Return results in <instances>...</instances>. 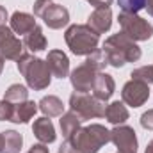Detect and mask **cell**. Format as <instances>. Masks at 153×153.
Listing matches in <instances>:
<instances>
[{
  "label": "cell",
  "mask_w": 153,
  "mask_h": 153,
  "mask_svg": "<svg viewBox=\"0 0 153 153\" xmlns=\"http://www.w3.org/2000/svg\"><path fill=\"white\" fill-rule=\"evenodd\" d=\"M68 143L78 153H98L107 143H111V130L100 123L80 126Z\"/></svg>",
  "instance_id": "obj_2"
},
{
  "label": "cell",
  "mask_w": 153,
  "mask_h": 153,
  "mask_svg": "<svg viewBox=\"0 0 153 153\" xmlns=\"http://www.w3.org/2000/svg\"><path fill=\"white\" fill-rule=\"evenodd\" d=\"M27 153H50V150H48L46 144L39 143V144H32V148H30Z\"/></svg>",
  "instance_id": "obj_30"
},
{
  "label": "cell",
  "mask_w": 153,
  "mask_h": 153,
  "mask_svg": "<svg viewBox=\"0 0 153 153\" xmlns=\"http://www.w3.org/2000/svg\"><path fill=\"white\" fill-rule=\"evenodd\" d=\"M2 141H0V153H20L23 146V135L16 130H5L0 132Z\"/></svg>",
  "instance_id": "obj_18"
},
{
  "label": "cell",
  "mask_w": 153,
  "mask_h": 153,
  "mask_svg": "<svg viewBox=\"0 0 153 153\" xmlns=\"http://www.w3.org/2000/svg\"><path fill=\"white\" fill-rule=\"evenodd\" d=\"M117 153H119V152H117Z\"/></svg>",
  "instance_id": "obj_36"
},
{
  "label": "cell",
  "mask_w": 153,
  "mask_h": 153,
  "mask_svg": "<svg viewBox=\"0 0 153 153\" xmlns=\"http://www.w3.org/2000/svg\"><path fill=\"white\" fill-rule=\"evenodd\" d=\"M96 73L98 71L84 61V64L76 66L75 70L70 73V82H71L75 91H78V93H89L93 89V82H94Z\"/></svg>",
  "instance_id": "obj_11"
},
{
  "label": "cell",
  "mask_w": 153,
  "mask_h": 153,
  "mask_svg": "<svg viewBox=\"0 0 153 153\" xmlns=\"http://www.w3.org/2000/svg\"><path fill=\"white\" fill-rule=\"evenodd\" d=\"M148 98H150V85L144 84V82H139V80H132L130 78L123 85V89H121V100L128 107L137 109V107L144 105L148 102Z\"/></svg>",
  "instance_id": "obj_8"
},
{
  "label": "cell",
  "mask_w": 153,
  "mask_h": 153,
  "mask_svg": "<svg viewBox=\"0 0 153 153\" xmlns=\"http://www.w3.org/2000/svg\"><path fill=\"white\" fill-rule=\"evenodd\" d=\"M38 103L36 102H32V100H25V102H22V103H14V114H13V119H11V123H22V125H25V123H29L36 112H38Z\"/></svg>",
  "instance_id": "obj_19"
},
{
  "label": "cell",
  "mask_w": 153,
  "mask_h": 153,
  "mask_svg": "<svg viewBox=\"0 0 153 153\" xmlns=\"http://www.w3.org/2000/svg\"><path fill=\"white\" fill-rule=\"evenodd\" d=\"M144 9L148 11V14L153 16V0H146V5H144Z\"/></svg>",
  "instance_id": "obj_33"
},
{
  "label": "cell",
  "mask_w": 153,
  "mask_h": 153,
  "mask_svg": "<svg viewBox=\"0 0 153 153\" xmlns=\"http://www.w3.org/2000/svg\"><path fill=\"white\" fill-rule=\"evenodd\" d=\"M59 125H61L62 137H64L66 141H70V139L76 134V130L82 126V119H80L73 111H68V112H64V114L61 116Z\"/></svg>",
  "instance_id": "obj_21"
},
{
  "label": "cell",
  "mask_w": 153,
  "mask_h": 153,
  "mask_svg": "<svg viewBox=\"0 0 153 153\" xmlns=\"http://www.w3.org/2000/svg\"><path fill=\"white\" fill-rule=\"evenodd\" d=\"M4 62H5V59H4L2 53H0V75H2V71H4Z\"/></svg>",
  "instance_id": "obj_35"
},
{
  "label": "cell",
  "mask_w": 153,
  "mask_h": 153,
  "mask_svg": "<svg viewBox=\"0 0 153 153\" xmlns=\"http://www.w3.org/2000/svg\"><path fill=\"white\" fill-rule=\"evenodd\" d=\"M38 107H39V111L43 112V116H46V117H61V116L64 114V103L55 94L43 96L39 100Z\"/></svg>",
  "instance_id": "obj_17"
},
{
  "label": "cell",
  "mask_w": 153,
  "mask_h": 153,
  "mask_svg": "<svg viewBox=\"0 0 153 153\" xmlns=\"http://www.w3.org/2000/svg\"><path fill=\"white\" fill-rule=\"evenodd\" d=\"M87 25L98 36L111 30V27H112V11H111V7H96L87 18Z\"/></svg>",
  "instance_id": "obj_13"
},
{
  "label": "cell",
  "mask_w": 153,
  "mask_h": 153,
  "mask_svg": "<svg viewBox=\"0 0 153 153\" xmlns=\"http://www.w3.org/2000/svg\"><path fill=\"white\" fill-rule=\"evenodd\" d=\"M0 53L7 61H18L23 55V41L16 38V34L7 25L0 27Z\"/></svg>",
  "instance_id": "obj_10"
},
{
  "label": "cell",
  "mask_w": 153,
  "mask_h": 153,
  "mask_svg": "<svg viewBox=\"0 0 153 153\" xmlns=\"http://www.w3.org/2000/svg\"><path fill=\"white\" fill-rule=\"evenodd\" d=\"M85 62H87L89 66H93L96 71H103L105 66L109 64V62H107V57H105V53H103L102 48H96L93 53H89V55L85 57Z\"/></svg>",
  "instance_id": "obj_24"
},
{
  "label": "cell",
  "mask_w": 153,
  "mask_h": 153,
  "mask_svg": "<svg viewBox=\"0 0 153 153\" xmlns=\"http://www.w3.org/2000/svg\"><path fill=\"white\" fill-rule=\"evenodd\" d=\"M46 64L52 76L55 78H66L70 75V59L62 50H50L46 55Z\"/></svg>",
  "instance_id": "obj_12"
},
{
  "label": "cell",
  "mask_w": 153,
  "mask_h": 153,
  "mask_svg": "<svg viewBox=\"0 0 153 153\" xmlns=\"http://www.w3.org/2000/svg\"><path fill=\"white\" fill-rule=\"evenodd\" d=\"M139 123L144 130H153V109H148L146 112H143Z\"/></svg>",
  "instance_id": "obj_28"
},
{
  "label": "cell",
  "mask_w": 153,
  "mask_h": 153,
  "mask_svg": "<svg viewBox=\"0 0 153 153\" xmlns=\"http://www.w3.org/2000/svg\"><path fill=\"white\" fill-rule=\"evenodd\" d=\"M117 22H119V27H121V32L125 36L139 43V41H148L153 36V25L144 20L143 16L135 14V13H125L121 11L117 14Z\"/></svg>",
  "instance_id": "obj_7"
},
{
  "label": "cell",
  "mask_w": 153,
  "mask_h": 153,
  "mask_svg": "<svg viewBox=\"0 0 153 153\" xmlns=\"http://www.w3.org/2000/svg\"><path fill=\"white\" fill-rule=\"evenodd\" d=\"M111 125H125V121L130 117L128 114V109H126V105L123 103V102H119V100H116L112 103H109L107 107H105V116H103Z\"/></svg>",
  "instance_id": "obj_20"
},
{
  "label": "cell",
  "mask_w": 153,
  "mask_h": 153,
  "mask_svg": "<svg viewBox=\"0 0 153 153\" xmlns=\"http://www.w3.org/2000/svg\"><path fill=\"white\" fill-rule=\"evenodd\" d=\"M64 41L73 55H85L87 57L89 53H93L98 48L100 36L87 23H75V25H70L66 29Z\"/></svg>",
  "instance_id": "obj_4"
},
{
  "label": "cell",
  "mask_w": 153,
  "mask_h": 153,
  "mask_svg": "<svg viewBox=\"0 0 153 153\" xmlns=\"http://www.w3.org/2000/svg\"><path fill=\"white\" fill-rule=\"evenodd\" d=\"M4 100L11 102V103H22L25 100H29V89L23 84H13L4 91Z\"/></svg>",
  "instance_id": "obj_23"
},
{
  "label": "cell",
  "mask_w": 153,
  "mask_h": 153,
  "mask_svg": "<svg viewBox=\"0 0 153 153\" xmlns=\"http://www.w3.org/2000/svg\"><path fill=\"white\" fill-rule=\"evenodd\" d=\"M117 4H119L121 11H125V13H135L137 14L141 9H144L146 0H117Z\"/></svg>",
  "instance_id": "obj_26"
},
{
  "label": "cell",
  "mask_w": 153,
  "mask_h": 153,
  "mask_svg": "<svg viewBox=\"0 0 153 153\" xmlns=\"http://www.w3.org/2000/svg\"><path fill=\"white\" fill-rule=\"evenodd\" d=\"M7 18H9V14H7V9H5L2 4H0V27H2V25H5V20H7Z\"/></svg>",
  "instance_id": "obj_32"
},
{
  "label": "cell",
  "mask_w": 153,
  "mask_h": 153,
  "mask_svg": "<svg viewBox=\"0 0 153 153\" xmlns=\"http://www.w3.org/2000/svg\"><path fill=\"white\" fill-rule=\"evenodd\" d=\"M16 68L18 71L23 75L27 85L34 91H43L50 85L52 82V73L48 70L46 61L34 57L30 53H23L18 61H16Z\"/></svg>",
  "instance_id": "obj_3"
},
{
  "label": "cell",
  "mask_w": 153,
  "mask_h": 153,
  "mask_svg": "<svg viewBox=\"0 0 153 153\" xmlns=\"http://www.w3.org/2000/svg\"><path fill=\"white\" fill-rule=\"evenodd\" d=\"M111 143L119 153H137V135L128 125H117L111 130Z\"/></svg>",
  "instance_id": "obj_9"
},
{
  "label": "cell",
  "mask_w": 153,
  "mask_h": 153,
  "mask_svg": "<svg viewBox=\"0 0 153 153\" xmlns=\"http://www.w3.org/2000/svg\"><path fill=\"white\" fill-rule=\"evenodd\" d=\"M36 20H34V14H29V13H23V11H14L9 18V27L14 34H20V36H25L29 34L30 30H34L36 27Z\"/></svg>",
  "instance_id": "obj_15"
},
{
  "label": "cell",
  "mask_w": 153,
  "mask_h": 153,
  "mask_svg": "<svg viewBox=\"0 0 153 153\" xmlns=\"http://www.w3.org/2000/svg\"><path fill=\"white\" fill-rule=\"evenodd\" d=\"M105 102L98 100L96 96L89 94V93H71L70 96V111H73L82 121H89V119H96V117H103L105 116Z\"/></svg>",
  "instance_id": "obj_5"
},
{
  "label": "cell",
  "mask_w": 153,
  "mask_h": 153,
  "mask_svg": "<svg viewBox=\"0 0 153 153\" xmlns=\"http://www.w3.org/2000/svg\"><path fill=\"white\" fill-rule=\"evenodd\" d=\"M32 9H34V16L41 18L48 29L59 30L70 23V11L64 5L53 4L52 0H36Z\"/></svg>",
  "instance_id": "obj_6"
},
{
  "label": "cell",
  "mask_w": 153,
  "mask_h": 153,
  "mask_svg": "<svg viewBox=\"0 0 153 153\" xmlns=\"http://www.w3.org/2000/svg\"><path fill=\"white\" fill-rule=\"evenodd\" d=\"M32 134L36 135V139H38L39 143H43V144H52L55 141V137H57L55 126H53L52 119L46 117V116H41L38 119H34Z\"/></svg>",
  "instance_id": "obj_16"
},
{
  "label": "cell",
  "mask_w": 153,
  "mask_h": 153,
  "mask_svg": "<svg viewBox=\"0 0 153 153\" xmlns=\"http://www.w3.org/2000/svg\"><path fill=\"white\" fill-rule=\"evenodd\" d=\"M144 153H153V139L148 143V146H146V150H144Z\"/></svg>",
  "instance_id": "obj_34"
},
{
  "label": "cell",
  "mask_w": 153,
  "mask_h": 153,
  "mask_svg": "<svg viewBox=\"0 0 153 153\" xmlns=\"http://www.w3.org/2000/svg\"><path fill=\"white\" fill-rule=\"evenodd\" d=\"M57 153H78V152H76L75 148L68 143V141H64V143L61 144V148H59V152H57Z\"/></svg>",
  "instance_id": "obj_31"
},
{
  "label": "cell",
  "mask_w": 153,
  "mask_h": 153,
  "mask_svg": "<svg viewBox=\"0 0 153 153\" xmlns=\"http://www.w3.org/2000/svg\"><path fill=\"white\" fill-rule=\"evenodd\" d=\"M102 50L107 57L109 66L117 68V70L128 62H137L143 55L139 45L132 41L128 36H125L123 32H117V34H112L111 38H107Z\"/></svg>",
  "instance_id": "obj_1"
},
{
  "label": "cell",
  "mask_w": 153,
  "mask_h": 153,
  "mask_svg": "<svg viewBox=\"0 0 153 153\" xmlns=\"http://www.w3.org/2000/svg\"><path fill=\"white\" fill-rule=\"evenodd\" d=\"M46 45H48V41L39 25H36L34 30H30L29 34L23 36V46H27V50H30V52H43L46 48Z\"/></svg>",
  "instance_id": "obj_22"
},
{
  "label": "cell",
  "mask_w": 153,
  "mask_h": 153,
  "mask_svg": "<svg viewBox=\"0 0 153 153\" xmlns=\"http://www.w3.org/2000/svg\"><path fill=\"white\" fill-rule=\"evenodd\" d=\"M91 91H93V96H96L102 102H107L116 91V82L112 78V75H109L105 71H98L96 76H94Z\"/></svg>",
  "instance_id": "obj_14"
},
{
  "label": "cell",
  "mask_w": 153,
  "mask_h": 153,
  "mask_svg": "<svg viewBox=\"0 0 153 153\" xmlns=\"http://www.w3.org/2000/svg\"><path fill=\"white\" fill-rule=\"evenodd\" d=\"M14 114V103L7 102V100H0V121H11Z\"/></svg>",
  "instance_id": "obj_27"
},
{
  "label": "cell",
  "mask_w": 153,
  "mask_h": 153,
  "mask_svg": "<svg viewBox=\"0 0 153 153\" xmlns=\"http://www.w3.org/2000/svg\"><path fill=\"white\" fill-rule=\"evenodd\" d=\"M87 4H91L94 9L96 7H111L112 5V0H85Z\"/></svg>",
  "instance_id": "obj_29"
},
{
  "label": "cell",
  "mask_w": 153,
  "mask_h": 153,
  "mask_svg": "<svg viewBox=\"0 0 153 153\" xmlns=\"http://www.w3.org/2000/svg\"><path fill=\"white\" fill-rule=\"evenodd\" d=\"M132 80H139V82H144V84H153V64L148 66H141V68H135L132 73H130Z\"/></svg>",
  "instance_id": "obj_25"
}]
</instances>
